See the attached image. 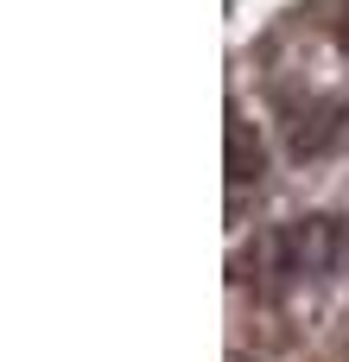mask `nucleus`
Instances as JSON below:
<instances>
[{
    "mask_svg": "<svg viewBox=\"0 0 349 362\" xmlns=\"http://www.w3.org/2000/svg\"><path fill=\"white\" fill-rule=\"evenodd\" d=\"M343 235V223L337 216H299V223H280V229H261L235 261H229V280L235 286H254V293H273L280 280H292V274H305V267H324Z\"/></svg>",
    "mask_w": 349,
    "mask_h": 362,
    "instance_id": "f257e3e1",
    "label": "nucleus"
},
{
    "mask_svg": "<svg viewBox=\"0 0 349 362\" xmlns=\"http://www.w3.org/2000/svg\"><path fill=\"white\" fill-rule=\"evenodd\" d=\"M261 172H267V140H261V127L248 115H235L229 121V191L261 185Z\"/></svg>",
    "mask_w": 349,
    "mask_h": 362,
    "instance_id": "f03ea898",
    "label": "nucleus"
}]
</instances>
